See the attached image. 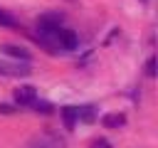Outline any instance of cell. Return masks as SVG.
Wrapping results in <instances>:
<instances>
[{"instance_id":"6da1fadb","label":"cell","mask_w":158,"mask_h":148,"mask_svg":"<svg viewBox=\"0 0 158 148\" xmlns=\"http://www.w3.org/2000/svg\"><path fill=\"white\" fill-rule=\"evenodd\" d=\"M27 148H64V138H62V136H57V133L44 131V133H40V136L30 138Z\"/></svg>"},{"instance_id":"7a4b0ae2","label":"cell","mask_w":158,"mask_h":148,"mask_svg":"<svg viewBox=\"0 0 158 148\" xmlns=\"http://www.w3.org/2000/svg\"><path fill=\"white\" fill-rule=\"evenodd\" d=\"M49 44H52V47H59V49H74V47L79 44V39H77V35H74L72 30H64V27H59V30L52 35Z\"/></svg>"},{"instance_id":"3957f363","label":"cell","mask_w":158,"mask_h":148,"mask_svg":"<svg viewBox=\"0 0 158 148\" xmlns=\"http://www.w3.org/2000/svg\"><path fill=\"white\" fill-rule=\"evenodd\" d=\"M15 101L20 104V106H32L35 101H37V89L35 86H20V89H15Z\"/></svg>"},{"instance_id":"277c9868","label":"cell","mask_w":158,"mask_h":148,"mask_svg":"<svg viewBox=\"0 0 158 148\" xmlns=\"http://www.w3.org/2000/svg\"><path fill=\"white\" fill-rule=\"evenodd\" d=\"M0 52H2V54H7V57H12V59H17V62H25V64L32 59V54H30L25 47H20V44H2V47H0Z\"/></svg>"},{"instance_id":"5b68a950","label":"cell","mask_w":158,"mask_h":148,"mask_svg":"<svg viewBox=\"0 0 158 148\" xmlns=\"http://www.w3.org/2000/svg\"><path fill=\"white\" fill-rule=\"evenodd\" d=\"M0 74H2V76H27V74H30V67H27V64L0 62Z\"/></svg>"},{"instance_id":"8992f818","label":"cell","mask_w":158,"mask_h":148,"mask_svg":"<svg viewBox=\"0 0 158 148\" xmlns=\"http://www.w3.org/2000/svg\"><path fill=\"white\" fill-rule=\"evenodd\" d=\"M101 123H104L106 128H118V126L126 123V116H123V113H106V116L101 118Z\"/></svg>"},{"instance_id":"52a82bcc","label":"cell","mask_w":158,"mask_h":148,"mask_svg":"<svg viewBox=\"0 0 158 148\" xmlns=\"http://www.w3.org/2000/svg\"><path fill=\"white\" fill-rule=\"evenodd\" d=\"M62 118H64V126L72 131L74 123H77V109H74V106H64V109H62Z\"/></svg>"},{"instance_id":"ba28073f","label":"cell","mask_w":158,"mask_h":148,"mask_svg":"<svg viewBox=\"0 0 158 148\" xmlns=\"http://www.w3.org/2000/svg\"><path fill=\"white\" fill-rule=\"evenodd\" d=\"M94 118V106H81L77 109V121H91Z\"/></svg>"},{"instance_id":"9c48e42d","label":"cell","mask_w":158,"mask_h":148,"mask_svg":"<svg viewBox=\"0 0 158 148\" xmlns=\"http://www.w3.org/2000/svg\"><path fill=\"white\" fill-rule=\"evenodd\" d=\"M0 25H2V27H17V20H15L12 15H7L5 10H0Z\"/></svg>"},{"instance_id":"30bf717a","label":"cell","mask_w":158,"mask_h":148,"mask_svg":"<svg viewBox=\"0 0 158 148\" xmlns=\"http://www.w3.org/2000/svg\"><path fill=\"white\" fill-rule=\"evenodd\" d=\"M32 106H35V111H37V113H40V111H42V113H52V106H49L47 101H35Z\"/></svg>"},{"instance_id":"8fae6325","label":"cell","mask_w":158,"mask_h":148,"mask_svg":"<svg viewBox=\"0 0 158 148\" xmlns=\"http://www.w3.org/2000/svg\"><path fill=\"white\" fill-rule=\"evenodd\" d=\"M91 148H114V146H111L106 138H96V141L91 143Z\"/></svg>"},{"instance_id":"7c38bea8","label":"cell","mask_w":158,"mask_h":148,"mask_svg":"<svg viewBox=\"0 0 158 148\" xmlns=\"http://www.w3.org/2000/svg\"><path fill=\"white\" fill-rule=\"evenodd\" d=\"M146 74H148V76H153V74H156V59H153V57H151V59H148V64H146Z\"/></svg>"},{"instance_id":"4fadbf2b","label":"cell","mask_w":158,"mask_h":148,"mask_svg":"<svg viewBox=\"0 0 158 148\" xmlns=\"http://www.w3.org/2000/svg\"><path fill=\"white\" fill-rule=\"evenodd\" d=\"M0 113H15V106H10V104H0Z\"/></svg>"},{"instance_id":"5bb4252c","label":"cell","mask_w":158,"mask_h":148,"mask_svg":"<svg viewBox=\"0 0 158 148\" xmlns=\"http://www.w3.org/2000/svg\"><path fill=\"white\" fill-rule=\"evenodd\" d=\"M143 2H146V0H143Z\"/></svg>"}]
</instances>
